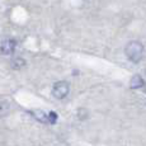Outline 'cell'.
<instances>
[{"instance_id":"1","label":"cell","mask_w":146,"mask_h":146,"mask_svg":"<svg viewBox=\"0 0 146 146\" xmlns=\"http://www.w3.org/2000/svg\"><path fill=\"white\" fill-rule=\"evenodd\" d=\"M125 53L130 61L139 62L142 58V56H144V46H142V43H140L137 41H131L126 44Z\"/></svg>"},{"instance_id":"2","label":"cell","mask_w":146,"mask_h":146,"mask_svg":"<svg viewBox=\"0 0 146 146\" xmlns=\"http://www.w3.org/2000/svg\"><path fill=\"white\" fill-rule=\"evenodd\" d=\"M70 92V85L67 81H57L52 86V95L57 99H64Z\"/></svg>"},{"instance_id":"3","label":"cell","mask_w":146,"mask_h":146,"mask_svg":"<svg viewBox=\"0 0 146 146\" xmlns=\"http://www.w3.org/2000/svg\"><path fill=\"white\" fill-rule=\"evenodd\" d=\"M17 47V41L13 38H5L4 41H1L0 43V52L3 55H12L15 51Z\"/></svg>"},{"instance_id":"4","label":"cell","mask_w":146,"mask_h":146,"mask_svg":"<svg viewBox=\"0 0 146 146\" xmlns=\"http://www.w3.org/2000/svg\"><path fill=\"white\" fill-rule=\"evenodd\" d=\"M130 85L132 89H140V88H144L145 81L142 80V78L140 76V75H135L130 81Z\"/></svg>"},{"instance_id":"5","label":"cell","mask_w":146,"mask_h":146,"mask_svg":"<svg viewBox=\"0 0 146 146\" xmlns=\"http://www.w3.org/2000/svg\"><path fill=\"white\" fill-rule=\"evenodd\" d=\"M31 114H32L33 117H35L37 121H40L42 123H48V114H46L44 112L42 111H32L29 112Z\"/></svg>"},{"instance_id":"6","label":"cell","mask_w":146,"mask_h":146,"mask_svg":"<svg viewBox=\"0 0 146 146\" xmlns=\"http://www.w3.org/2000/svg\"><path fill=\"white\" fill-rule=\"evenodd\" d=\"M57 114L55 113V112H50L48 113V123H51V125H53V123H56V121H57Z\"/></svg>"},{"instance_id":"7","label":"cell","mask_w":146,"mask_h":146,"mask_svg":"<svg viewBox=\"0 0 146 146\" xmlns=\"http://www.w3.org/2000/svg\"><path fill=\"white\" fill-rule=\"evenodd\" d=\"M145 86H146V84H145ZM145 92H146V88H145Z\"/></svg>"}]
</instances>
